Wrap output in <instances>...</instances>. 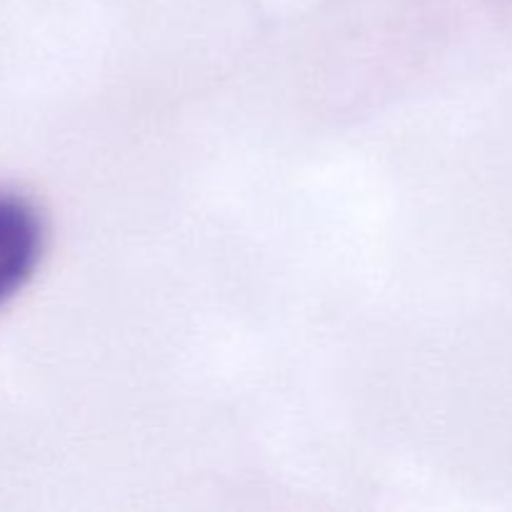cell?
Instances as JSON below:
<instances>
[{"label": "cell", "instance_id": "6da1fadb", "mask_svg": "<svg viewBox=\"0 0 512 512\" xmlns=\"http://www.w3.org/2000/svg\"><path fill=\"white\" fill-rule=\"evenodd\" d=\"M45 225L30 200L0 193V305L13 300L38 270Z\"/></svg>", "mask_w": 512, "mask_h": 512}]
</instances>
